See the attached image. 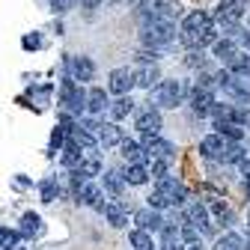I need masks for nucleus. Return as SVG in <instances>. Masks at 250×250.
I'll return each mask as SVG.
<instances>
[{
    "instance_id": "obj_1",
    "label": "nucleus",
    "mask_w": 250,
    "mask_h": 250,
    "mask_svg": "<svg viewBox=\"0 0 250 250\" xmlns=\"http://www.w3.org/2000/svg\"><path fill=\"white\" fill-rule=\"evenodd\" d=\"M173 39H176V24L173 21H164V18H146L143 21L140 42L146 48H161V45H170Z\"/></svg>"
},
{
    "instance_id": "obj_2",
    "label": "nucleus",
    "mask_w": 250,
    "mask_h": 250,
    "mask_svg": "<svg viewBox=\"0 0 250 250\" xmlns=\"http://www.w3.org/2000/svg\"><path fill=\"white\" fill-rule=\"evenodd\" d=\"M152 99L158 107H179L188 99V86L182 81H158L152 86Z\"/></svg>"
},
{
    "instance_id": "obj_3",
    "label": "nucleus",
    "mask_w": 250,
    "mask_h": 250,
    "mask_svg": "<svg viewBox=\"0 0 250 250\" xmlns=\"http://www.w3.org/2000/svg\"><path fill=\"white\" fill-rule=\"evenodd\" d=\"M60 104H66V110H69V113H81V110H83V104H86V92L75 83V78H72V75L60 83Z\"/></svg>"
},
{
    "instance_id": "obj_4",
    "label": "nucleus",
    "mask_w": 250,
    "mask_h": 250,
    "mask_svg": "<svg viewBox=\"0 0 250 250\" xmlns=\"http://www.w3.org/2000/svg\"><path fill=\"white\" fill-rule=\"evenodd\" d=\"M158 182V191L161 197H167V203L170 206H185V200H188V188L179 182V179H170V176H161V179H155Z\"/></svg>"
},
{
    "instance_id": "obj_5",
    "label": "nucleus",
    "mask_w": 250,
    "mask_h": 250,
    "mask_svg": "<svg viewBox=\"0 0 250 250\" xmlns=\"http://www.w3.org/2000/svg\"><path fill=\"white\" fill-rule=\"evenodd\" d=\"M143 149L149 158H164V161H170L176 155V146L170 140H161L158 134H143Z\"/></svg>"
},
{
    "instance_id": "obj_6",
    "label": "nucleus",
    "mask_w": 250,
    "mask_h": 250,
    "mask_svg": "<svg viewBox=\"0 0 250 250\" xmlns=\"http://www.w3.org/2000/svg\"><path fill=\"white\" fill-rule=\"evenodd\" d=\"M241 15H244V0H221L211 21H217V24H235Z\"/></svg>"
},
{
    "instance_id": "obj_7",
    "label": "nucleus",
    "mask_w": 250,
    "mask_h": 250,
    "mask_svg": "<svg viewBox=\"0 0 250 250\" xmlns=\"http://www.w3.org/2000/svg\"><path fill=\"white\" fill-rule=\"evenodd\" d=\"M182 217H185V224H194L200 232H208L211 229L208 227V208L203 203H188L185 211H182Z\"/></svg>"
},
{
    "instance_id": "obj_8",
    "label": "nucleus",
    "mask_w": 250,
    "mask_h": 250,
    "mask_svg": "<svg viewBox=\"0 0 250 250\" xmlns=\"http://www.w3.org/2000/svg\"><path fill=\"white\" fill-rule=\"evenodd\" d=\"M134 128H137L140 134H158V131H161V113L155 110V107L140 110L137 119H134Z\"/></svg>"
},
{
    "instance_id": "obj_9",
    "label": "nucleus",
    "mask_w": 250,
    "mask_h": 250,
    "mask_svg": "<svg viewBox=\"0 0 250 250\" xmlns=\"http://www.w3.org/2000/svg\"><path fill=\"white\" fill-rule=\"evenodd\" d=\"M221 89L227 92V96L238 99V102H250V81L241 78V75H229V78L221 83Z\"/></svg>"
},
{
    "instance_id": "obj_10",
    "label": "nucleus",
    "mask_w": 250,
    "mask_h": 250,
    "mask_svg": "<svg viewBox=\"0 0 250 250\" xmlns=\"http://www.w3.org/2000/svg\"><path fill=\"white\" fill-rule=\"evenodd\" d=\"M134 224H137V229H146V232H161L164 217L158 214V208H140V211H134Z\"/></svg>"
},
{
    "instance_id": "obj_11",
    "label": "nucleus",
    "mask_w": 250,
    "mask_h": 250,
    "mask_svg": "<svg viewBox=\"0 0 250 250\" xmlns=\"http://www.w3.org/2000/svg\"><path fill=\"white\" fill-rule=\"evenodd\" d=\"M146 6H149V15H146V18H164V21L182 18V6L173 3V0H158V3H152V0H149Z\"/></svg>"
},
{
    "instance_id": "obj_12",
    "label": "nucleus",
    "mask_w": 250,
    "mask_h": 250,
    "mask_svg": "<svg viewBox=\"0 0 250 250\" xmlns=\"http://www.w3.org/2000/svg\"><path fill=\"white\" fill-rule=\"evenodd\" d=\"M134 86V72L131 69H113L110 78H107V89L116 92V96H125Z\"/></svg>"
},
{
    "instance_id": "obj_13",
    "label": "nucleus",
    "mask_w": 250,
    "mask_h": 250,
    "mask_svg": "<svg viewBox=\"0 0 250 250\" xmlns=\"http://www.w3.org/2000/svg\"><path fill=\"white\" fill-rule=\"evenodd\" d=\"M69 75L75 81H92V75H96V62H92L89 57H69Z\"/></svg>"
},
{
    "instance_id": "obj_14",
    "label": "nucleus",
    "mask_w": 250,
    "mask_h": 250,
    "mask_svg": "<svg viewBox=\"0 0 250 250\" xmlns=\"http://www.w3.org/2000/svg\"><path fill=\"white\" fill-rule=\"evenodd\" d=\"M211 104H214V92L208 86H194V92H191V107H194V113L197 116H208Z\"/></svg>"
},
{
    "instance_id": "obj_15",
    "label": "nucleus",
    "mask_w": 250,
    "mask_h": 250,
    "mask_svg": "<svg viewBox=\"0 0 250 250\" xmlns=\"http://www.w3.org/2000/svg\"><path fill=\"white\" fill-rule=\"evenodd\" d=\"M158 81H161V69L155 66V62H143V66L134 72V83L143 86V89H152Z\"/></svg>"
},
{
    "instance_id": "obj_16",
    "label": "nucleus",
    "mask_w": 250,
    "mask_h": 250,
    "mask_svg": "<svg viewBox=\"0 0 250 250\" xmlns=\"http://www.w3.org/2000/svg\"><path fill=\"white\" fill-rule=\"evenodd\" d=\"M107 92L102 89V86H92L89 92H86V104H83V110H89L92 116H99V113H104L107 110Z\"/></svg>"
},
{
    "instance_id": "obj_17",
    "label": "nucleus",
    "mask_w": 250,
    "mask_h": 250,
    "mask_svg": "<svg viewBox=\"0 0 250 250\" xmlns=\"http://www.w3.org/2000/svg\"><path fill=\"white\" fill-rule=\"evenodd\" d=\"M102 211H104V217H107V224H110V227H116V229L128 227V211H125L122 203H104Z\"/></svg>"
},
{
    "instance_id": "obj_18",
    "label": "nucleus",
    "mask_w": 250,
    "mask_h": 250,
    "mask_svg": "<svg viewBox=\"0 0 250 250\" xmlns=\"http://www.w3.org/2000/svg\"><path fill=\"white\" fill-rule=\"evenodd\" d=\"M119 146H122V158L128 161V164H146L149 161V155H146V149L140 143H134V140H119Z\"/></svg>"
},
{
    "instance_id": "obj_19",
    "label": "nucleus",
    "mask_w": 250,
    "mask_h": 250,
    "mask_svg": "<svg viewBox=\"0 0 250 250\" xmlns=\"http://www.w3.org/2000/svg\"><path fill=\"white\" fill-rule=\"evenodd\" d=\"M42 232H45L42 217H39V214H33V211H27V214L21 217V235H24V238H39Z\"/></svg>"
},
{
    "instance_id": "obj_20",
    "label": "nucleus",
    "mask_w": 250,
    "mask_h": 250,
    "mask_svg": "<svg viewBox=\"0 0 250 250\" xmlns=\"http://www.w3.org/2000/svg\"><path fill=\"white\" fill-rule=\"evenodd\" d=\"M96 140H99V146L107 149V146H116V143L122 140V131L116 128L113 122H99V137H96Z\"/></svg>"
},
{
    "instance_id": "obj_21",
    "label": "nucleus",
    "mask_w": 250,
    "mask_h": 250,
    "mask_svg": "<svg viewBox=\"0 0 250 250\" xmlns=\"http://www.w3.org/2000/svg\"><path fill=\"white\" fill-rule=\"evenodd\" d=\"M211 24H214L211 15H206V12H191V15H185L182 30H188V33H200V30H206V27H211Z\"/></svg>"
},
{
    "instance_id": "obj_22",
    "label": "nucleus",
    "mask_w": 250,
    "mask_h": 250,
    "mask_svg": "<svg viewBox=\"0 0 250 250\" xmlns=\"http://www.w3.org/2000/svg\"><path fill=\"white\" fill-rule=\"evenodd\" d=\"M224 137L221 134H208V137H203L200 140V155L203 158H217V155H221V149H224Z\"/></svg>"
},
{
    "instance_id": "obj_23",
    "label": "nucleus",
    "mask_w": 250,
    "mask_h": 250,
    "mask_svg": "<svg viewBox=\"0 0 250 250\" xmlns=\"http://www.w3.org/2000/svg\"><path fill=\"white\" fill-rule=\"evenodd\" d=\"M81 158H83V152H81V146L75 143V140H62V167H78L81 164Z\"/></svg>"
},
{
    "instance_id": "obj_24",
    "label": "nucleus",
    "mask_w": 250,
    "mask_h": 250,
    "mask_svg": "<svg viewBox=\"0 0 250 250\" xmlns=\"http://www.w3.org/2000/svg\"><path fill=\"white\" fill-rule=\"evenodd\" d=\"M227 69H229V75H241V78H250V57L235 51V54L227 60Z\"/></svg>"
},
{
    "instance_id": "obj_25",
    "label": "nucleus",
    "mask_w": 250,
    "mask_h": 250,
    "mask_svg": "<svg viewBox=\"0 0 250 250\" xmlns=\"http://www.w3.org/2000/svg\"><path fill=\"white\" fill-rule=\"evenodd\" d=\"M241 158H244V146H241L238 140H232V143H224L221 155H217V161H224V164H238Z\"/></svg>"
},
{
    "instance_id": "obj_26",
    "label": "nucleus",
    "mask_w": 250,
    "mask_h": 250,
    "mask_svg": "<svg viewBox=\"0 0 250 250\" xmlns=\"http://www.w3.org/2000/svg\"><path fill=\"white\" fill-rule=\"evenodd\" d=\"M122 179L128 185H146L149 182V170H146V164H128L125 173H122Z\"/></svg>"
},
{
    "instance_id": "obj_27",
    "label": "nucleus",
    "mask_w": 250,
    "mask_h": 250,
    "mask_svg": "<svg viewBox=\"0 0 250 250\" xmlns=\"http://www.w3.org/2000/svg\"><path fill=\"white\" fill-rule=\"evenodd\" d=\"M107 110H110V116H113V119H125V116L134 110V102L128 99V92H125V96H119L113 104H107Z\"/></svg>"
},
{
    "instance_id": "obj_28",
    "label": "nucleus",
    "mask_w": 250,
    "mask_h": 250,
    "mask_svg": "<svg viewBox=\"0 0 250 250\" xmlns=\"http://www.w3.org/2000/svg\"><path fill=\"white\" fill-rule=\"evenodd\" d=\"M211 45H214V57L221 60V62H227V60H229V57L238 51V48H235V42H232L229 36H224V39H214Z\"/></svg>"
},
{
    "instance_id": "obj_29",
    "label": "nucleus",
    "mask_w": 250,
    "mask_h": 250,
    "mask_svg": "<svg viewBox=\"0 0 250 250\" xmlns=\"http://www.w3.org/2000/svg\"><path fill=\"white\" fill-rule=\"evenodd\" d=\"M122 188H125V179H122V173H116V170H107V173H104V191H107V194H113V197H119V194H122Z\"/></svg>"
},
{
    "instance_id": "obj_30",
    "label": "nucleus",
    "mask_w": 250,
    "mask_h": 250,
    "mask_svg": "<svg viewBox=\"0 0 250 250\" xmlns=\"http://www.w3.org/2000/svg\"><path fill=\"white\" fill-rule=\"evenodd\" d=\"M72 170H78L81 176L92 179V176H99V173H102V164H99V158H81V164L72 167Z\"/></svg>"
},
{
    "instance_id": "obj_31",
    "label": "nucleus",
    "mask_w": 250,
    "mask_h": 250,
    "mask_svg": "<svg viewBox=\"0 0 250 250\" xmlns=\"http://www.w3.org/2000/svg\"><path fill=\"white\" fill-rule=\"evenodd\" d=\"M128 241L134 250H152V232H146V229H134L128 235Z\"/></svg>"
},
{
    "instance_id": "obj_32",
    "label": "nucleus",
    "mask_w": 250,
    "mask_h": 250,
    "mask_svg": "<svg viewBox=\"0 0 250 250\" xmlns=\"http://www.w3.org/2000/svg\"><path fill=\"white\" fill-rule=\"evenodd\" d=\"M214 128H221V137H227V140H241V125L238 122H214Z\"/></svg>"
},
{
    "instance_id": "obj_33",
    "label": "nucleus",
    "mask_w": 250,
    "mask_h": 250,
    "mask_svg": "<svg viewBox=\"0 0 250 250\" xmlns=\"http://www.w3.org/2000/svg\"><path fill=\"white\" fill-rule=\"evenodd\" d=\"M211 211L217 214V221H221L224 227H232V224H235V214H232V211H229L221 200H214V203H211Z\"/></svg>"
},
{
    "instance_id": "obj_34",
    "label": "nucleus",
    "mask_w": 250,
    "mask_h": 250,
    "mask_svg": "<svg viewBox=\"0 0 250 250\" xmlns=\"http://www.w3.org/2000/svg\"><path fill=\"white\" fill-rule=\"evenodd\" d=\"M241 244H244V238H241V235H235V232H229V235H224L221 241H217V247H214V250H241Z\"/></svg>"
},
{
    "instance_id": "obj_35",
    "label": "nucleus",
    "mask_w": 250,
    "mask_h": 250,
    "mask_svg": "<svg viewBox=\"0 0 250 250\" xmlns=\"http://www.w3.org/2000/svg\"><path fill=\"white\" fill-rule=\"evenodd\" d=\"M39 191H42V203H54V200H57V194H60V185H57L54 179H45Z\"/></svg>"
},
{
    "instance_id": "obj_36",
    "label": "nucleus",
    "mask_w": 250,
    "mask_h": 250,
    "mask_svg": "<svg viewBox=\"0 0 250 250\" xmlns=\"http://www.w3.org/2000/svg\"><path fill=\"white\" fill-rule=\"evenodd\" d=\"M149 176L152 179H161V176H167V161L164 158H149Z\"/></svg>"
},
{
    "instance_id": "obj_37",
    "label": "nucleus",
    "mask_w": 250,
    "mask_h": 250,
    "mask_svg": "<svg viewBox=\"0 0 250 250\" xmlns=\"http://www.w3.org/2000/svg\"><path fill=\"white\" fill-rule=\"evenodd\" d=\"M18 235H21V232H12V229H0V250L12 247V244L18 241Z\"/></svg>"
},
{
    "instance_id": "obj_38",
    "label": "nucleus",
    "mask_w": 250,
    "mask_h": 250,
    "mask_svg": "<svg viewBox=\"0 0 250 250\" xmlns=\"http://www.w3.org/2000/svg\"><path fill=\"white\" fill-rule=\"evenodd\" d=\"M232 122L250 125V107H232Z\"/></svg>"
},
{
    "instance_id": "obj_39",
    "label": "nucleus",
    "mask_w": 250,
    "mask_h": 250,
    "mask_svg": "<svg viewBox=\"0 0 250 250\" xmlns=\"http://www.w3.org/2000/svg\"><path fill=\"white\" fill-rule=\"evenodd\" d=\"M185 62H188V66H191V69H197V66L203 69V66H206V57H203V51H191V54H188V60H185Z\"/></svg>"
},
{
    "instance_id": "obj_40",
    "label": "nucleus",
    "mask_w": 250,
    "mask_h": 250,
    "mask_svg": "<svg viewBox=\"0 0 250 250\" xmlns=\"http://www.w3.org/2000/svg\"><path fill=\"white\" fill-rule=\"evenodd\" d=\"M167 206H170V203H167V197H161L158 191L149 197V208H158V211H161V208H167Z\"/></svg>"
},
{
    "instance_id": "obj_41",
    "label": "nucleus",
    "mask_w": 250,
    "mask_h": 250,
    "mask_svg": "<svg viewBox=\"0 0 250 250\" xmlns=\"http://www.w3.org/2000/svg\"><path fill=\"white\" fill-rule=\"evenodd\" d=\"M134 57H137V62H155V60H158V54H155V48H152V51H149V48H143V51H137Z\"/></svg>"
},
{
    "instance_id": "obj_42",
    "label": "nucleus",
    "mask_w": 250,
    "mask_h": 250,
    "mask_svg": "<svg viewBox=\"0 0 250 250\" xmlns=\"http://www.w3.org/2000/svg\"><path fill=\"white\" fill-rule=\"evenodd\" d=\"M238 164H241V176H244V179H250V158H241Z\"/></svg>"
},
{
    "instance_id": "obj_43",
    "label": "nucleus",
    "mask_w": 250,
    "mask_h": 250,
    "mask_svg": "<svg viewBox=\"0 0 250 250\" xmlns=\"http://www.w3.org/2000/svg\"><path fill=\"white\" fill-rule=\"evenodd\" d=\"M241 48L250 51V30H241Z\"/></svg>"
},
{
    "instance_id": "obj_44",
    "label": "nucleus",
    "mask_w": 250,
    "mask_h": 250,
    "mask_svg": "<svg viewBox=\"0 0 250 250\" xmlns=\"http://www.w3.org/2000/svg\"><path fill=\"white\" fill-rule=\"evenodd\" d=\"M24 48H39V36H27L24 39Z\"/></svg>"
},
{
    "instance_id": "obj_45",
    "label": "nucleus",
    "mask_w": 250,
    "mask_h": 250,
    "mask_svg": "<svg viewBox=\"0 0 250 250\" xmlns=\"http://www.w3.org/2000/svg\"><path fill=\"white\" fill-rule=\"evenodd\" d=\"M146 3H149V0H128V6H131V9H143Z\"/></svg>"
},
{
    "instance_id": "obj_46",
    "label": "nucleus",
    "mask_w": 250,
    "mask_h": 250,
    "mask_svg": "<svg viewBox=\"0 0 250 250\" xmlns=\"http://www.w3.org/2000/svg\"><path fill=\"white\" fill-rule=\"evenodd\" d=\"M81 3H83V9H96L102 0H81Z\"/></svg>"
},
{
    "instance_id": "obj_47",
    "label": "nucleus",
    "mask_w": 250,
    "mask_h": 250,
    "mask_svg": "<svg viewBox=\"0 0 250 250\" xmlns=\"http://www.w3.org/2000/svg\"><path fill=\"white\" fill-rule=\"evenodd\" d=\"M241 250H250V238H247V241H244V244H241Z\"/></svg>"
},
{
    "instance_id": "obj_48",
    "label": "nucleus",
    "mask_w": 250,
    "mask_h": 250,
    "mask_svg": "<svg viewBox=\"0 0 250 250\" xmlns=\"http://www.w3.org/2000/svg\"><path fill=\"white\" fill-rule=\"evenodd\" d=\"M188 250H203V247H200V244H191V247H188Z\"/></svg>"
},
{
    "instance_id": "obj_49",
    "label": "nucleus",
    "mask_w": 250,
    "mask_h": 250,
    "mask_svg": "<svg viewBox=\"0 0 250 250\" xmlns=\"http://www.w3.org/2000/svg\"><path fill=\"white\" fill-rule=\"evenodd\" d=\"M6 250H24V247H15V244H12V247H6Z\"/></svg>"
},
{
    "instance_id": "obj_50",
    "label": "nucleus",
    "mask_w": 250,
    "mask_h": 250,
    "mask_svg": "<svg viewBox=\"0 0 250 250\" xmlns=\"http://www.w3.org/2000/svg\"><path fill=\"white\" fill-rule=\"evenodd\" d=\"M66 6H75V0H66Z\"/></svg>"
},
{
    "instance_id": "obj_51",
    "label": "nucleus",
    "mask_w": 250,
    "mask_h": 250,
    "mask_svg": "<svg viewBox=\"0 0 250 250\" xmlns=\"http://www.w3.org/2000/svg\"><path fill=\"white\" fill-rule=\"evenodd\" d=\"M247 197H250V179H247Z\"/></svg>"
},
{
    "instance_id": "obj_52",
    "label": "nucleus",
    "mask_w": 250,
    "mask_h": 250,
    "mask_svg": "<svg viewBox=\"0 0 250 250\" xmlns=\"http://www.w3.org/2000/svg\"><path fill=\"white\" fill-rule=\"evenodd\" d=\"M110 3H119V0H110Z\"/></svg>"
}]
</instances>
